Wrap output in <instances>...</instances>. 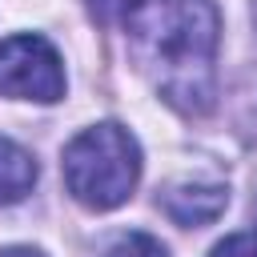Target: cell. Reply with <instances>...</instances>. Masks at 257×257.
Listing matches in <instances>:
<instances>
[{"label": "cell", "mask_w": 257, "mask_h": 257, "mask_svg": "<svg viewBox=\"0 0 257 257\" xmlns=\"http://www.w3.org/2000/svg\"><path fill=\"white\" fill-rule=\"evenodd\" d=\"M137 68L181 112L201 116L217 100L221 16L213 0H137L124 20Z\"/></svg>", "instance_id": "6da1fadb"}, {"label": "cell", "mask_w": 257, "mask_h": 257, "mask_svg": "<svg viewBox=\"0 0 257 257\" xmlns=\"http://www.w3.org/2000/svg\"><path fill=\"white\" fill-rule=\"evenodd\" d=\"M104 257H169V249L149 233H124L104 249Z\"/></svg>", "instance_id": "8992f818"}, {"label": "cell", "mask_w": 257, "mask_h": 257, "mask_svg": "<svg viewBox=\"0 0 257 257\" xmlns=\"http://www.w3.org/2000/svg\"><path fill=\"white\" fill-rule=\"evenodd\" d=\"M157 201H161V209H165L169 221L193 229V225H209V221H217V217L225 213L229 189H225L221 181H177V185H169Z\"/></svg>", "instance_id": "277c9868"}, {"label": "cell", "mask_w": 257, "mask_h": 257, "mask_svg": "<svg viewBox=\"0 0 257 257\" xmlns=\"http://www.w3.org/2000/svg\"><path fill=\"white\" fill-rule=\"evenodd\" d=\"M0 92L12 100L52 104L64 96V64L56 48L36 32H16L0 40Z\"/></svg>", "instance_id": "3957f363"}, {"label": "cell", "mask_w": 257, "mask_h": 257, "mask_svg": "<svg viewBox=\"0 0 257 257\" xmlns=\"http://www.w3.org/2000/svg\"><path fill=\"white\" fill-rule=\"evenodd\" d=\"M36 185V161L12 137H0V205H16Z\"/></svg>", "instance_id": "5b68a950"}, {"label": "cell", "mask_w": 257, "mask_h": 257, "mask_svg": "<svg viewBox=\"0 0 257 257\" xmlns=\"http://www.w3.org/2000/svg\"><path fill=\"white\" fill-rule=\"evenodd\" d=\"M133 8H137V0H88V12L100 24H120V28L133 16Z\"/></svg>", "instance_id": "52a82bcc"}, {"label": "cell", "mask_w": 257, "mask_h": 257, "mask_svg": "<svg viewBox=\"0 0 257 257\" xmlns=\"http://www.w3.org/2000/svg\"><path fill=\"white\" fill-rule=\"evenodd\" d=\"M209 257H257V233H233L217 241Z\"/></svg>", "instance_id": "ba28073f"}, {"label": "cell", "mask_w": 257, "mask_h": 257, "mask_svg": "<svg viewBox=\"0 0 257 257\" xmlns=\"http://www.w3.org/2000/svg\"><path fill=\"white\" fill-rule=\"evenodd\" d=\"M60 169H64L68 193L80 205L104 213L133 197V189L141 181V149L128 128L104 120L68 141Z\"/></svg>", "instance_id": "7a4b0ae2"}, {"label": "cell", "mask_w": 257, "mask_h": 257, "mask_svg": "<svg viewBox=\"0 0 257 257\" xmlns=\"http://www.w3.org/2000/svg\"><path fill=\"white\" fill-rule=\"evenodd\" d=\"M0 257H44V253L28 249V245H12V249H0Z\"/></svg>", "instance_id": "9c48e42d"}]
</instances>
